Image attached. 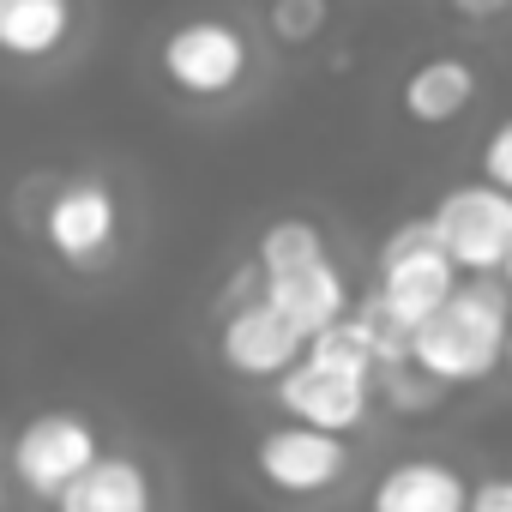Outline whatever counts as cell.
Wrapping results in <instances>:
<instances>
[{
	"instance_id": "6da1fadb",
	"label": "cell",
	"mask_w": 512,
	"mask_h": 512,
	"mask_svg": "<svg viewBox=\"0 0 512 512\" xmlns=\"http://www.w3.org/2000/svg\"><path fill=\"white\" fill-rule=\"evenodd\" d=\"M506 296L488 290V284H470V290H446L410 332V362L440 380V386H464V380H482L500 356H506Z\"/></svg>"
},
{
	"instance_id": "7a4b0ae2",
	"label": "cell",
	"mask_w": 512,
	"mask_h": 512,
	"mask_svg": "<svg viewBox=\"0 0 512 512\" xmlns=\"http://www.w3.org/2000/svg\"><path fill=\"white\" fill-rule=\"evenodd\" d=\"M121 229H127V211H121L115 181L103 175H61L31 211V235L43 247V260L73 278H91L115 260Z\"/></svg>"
},
{
	"instance_id": "3957f363",
	"label": "cell",
	"mask_w": 512,
	"mask_h": 512,
	"mask_svg": "<svg viewBox=\"0 0 512 512\" xmlns=\"http://www.w3.org/2000/svg\"><path fill=\"white\" fill-rule=\"evenodd\" d=\"M157 67H163V79H169L181 97L217 103V97H229V91L247 79L253 49H247L241 25H229V19H217V13H193V19H181V25L163 31Z\"/></svg>"
},
{
	"instance_id": "277c9868",
	"label": "cell",
	"mask_w": 512,
	"mask_h": 512,
	"mask_svg": "<svg viewBox=\"0 0 512 512\" xmlns=\"http://www.w3.org/2000/svg\"><path fill=\"white\" fill-rule=\"evenodd\" d=\"M97 452H103V434L85 410H37V416H25V428L7 446V476L25 494L55 500Z\"/></svg>"
},
{
	"instance_id": "5b68a950",
	"label": "cell",
	"mask_w": 512,
	"mask_h": 512,
	"mask_svg": "<svg viewBox=\"0 0 512 512\" xmlns=\"http://www.w3.org/2000/svg\"><path fill=\"white\" fill-rule=\"evenodd\" d=\"M428 229H434V241L446 247V260L458 272H500L506 247H512V193L494 187V181L452 187L434 205Z\"/></svg>"
},
{
	"instance_id": "8992f818",
	"label": "cell",
	"mask_w": 512,
	"mask_h": 512,
	"mask_svg": "<svg viewBox=\"0 0 512 512\" xmlns=\"http://www.w3.org/2000/svg\"><path fill=\"white\" fill-rule=\"evenodd\" d=\"M458 284V266L446 260V247L434 241V229L428 223H404L392 241H386V253H380V302L398 314V320H422L446 290Z\"/></svg>"
},
{
	"instance_id": "52a82bcc",
	"label": "cell",
	"mask_w": 512,
	"mask_h": 512,
	"mask_svg": "<svg viewBox=\"0 0 512 512\" xmlns=\"http://www.w3.org/2000/svg\"><path fill=\"white\" fill-rule=\"evenodd\" d=\"M253 464H260V476L278 488V494H320L344 476L350 464V446L344 434L332 428H314V422H284L272 428L260 446H253Z\"/></svg>"
},
{
	"instance_id": "ba28073f",
	"label": "cell",
	"mask_w": 512,
	"mask_h": 512,
	"mask_svg": "<svg viewBox=\"0 0 512 512\" xmlns=\"http://www.w3.org/2000/svg\"><path fill=\"white\" fill-rule=\"evenodd\" d=\"M302 344H308V338H302L266 296L235 302V308L223 314V332H217V356H223V368L241 374V380H278V374L302 356Z\"/></svg>"
},
{
	"instance_id": "9c48e42d",
	"label": "cell",
	"mask_w": 512,
	"mask_h": 512,
	"mask_svg": "<svg viewBox=\"0 0 512 512\" xmlns=\"http://www.w3.org/2000/svg\"><path fill=\"white\" fill-rule=\"evenodd\" d=\"M278 404H284L296 422H314V428L350 434V428L368 416V374H350V368H332V362L296 356V362L278 374Z\"/></svg>"
},
{
	"instance_id": "30bf717a",
	"label": "cell",
	"mask_w": 512,
	"mask_h": 512,
	"mask_svg": "<svg viewBox=\"0 0 512 512\" xmlns=\"http://www.w3.org/2000/svg\"><path fill=\"white\" fill-rule=\"evenodd\" d=\"M79 0H0V61L19 73L55 67L79 43Z\"/></svg>"
},
{
	"instance_id": "8fae6325",
	"label": "cell",
	"mask_w": 512,
	"mask_h": 512,
	"mask_svg": "<svg viewBox=\"0 0 512 512\" xmlns=\"http://www.w3.org/2000/svg\"><path fill=\"white\" fill-rule=\"evenodd\" d=\"M260 296H266L302 338H314L320 326H332V320L350 308V290H344V278H338V266H332V253H314V260L260 272Z\"/></svg>"
},
{
	"instance_id": "7c38bea8",
	"label": "cell",
	"mask_w": 512,
	"mask_h": 512,
	"mask_svg": "<svg viewBox=\"0 0 512 512\" xmlns=\"http://www.w3.org/2000/svg\"><path fill=\"white\" fill-rule=\"evenodd\" d=\"M151 500H157V488H151L145 464L133 452H109V446L55 494L61 512H151Z\"/></svg>"
},
{
	"instance_id": "4fadbf2b",
	"label": "cell",
	"mask_w": 512,
	"mask_h": 512,
	"mask_svg": "<svg viewBox=\"0 0 512 512\" xmlns=\"http://www.w3.org/2000/svg\"><path fill=\"white\" fill-rule=\"evenodd\" d=\"M470 506V488L446 470V464H398L392 476L374 482V512H464Z\"/></svg>"
},
{
	"instance_id": "5bb4252c",
	"label": "cell",
	"mask_w": 512,
	"mask_h": 512,
	"mask_svg": "<svg viewBox=\"0 0 512 512\" xmlns=\"http://www.w3.org/2000/svg\"><path fill=\"white\" fill-rule=\"evenodd\" d=\"M476 97V67L458 61V55H434L422 61L410 79H404V109L422 121V127H440V121H458Z\"/></svg>"
},
{
	"instance_id": "9a60e30c",
	"label": "cell",
	"mask_w": 512,
	"mask_h": 512,
	"mask_svg": "<svg viewBox=\"0 0 512 512\" xmlns=\"http://www.w3.org/2000/svg\"><path fill=\"white\" fill-rule=\"evenodd\" d=\"M314 253H326V235H320L308 217H278V223H266L260 247H253V260H260V272H272V266L314 260Z\"/></svg>"
},
{
	"instance_id": "2e32d148",
	"label": "cell",
	"mask_w": 512,
	"mask_h": 512,
	"mask_svg": "<svg viewBox=\"0 0 512 512\" xmlns=\"http://www.w3.org/2000/svg\"><path fill=\"white\" fill-rule=\"evenodd\" d=\"M272 31L284 43H308L314 31H326V0H272Z\"/></svg>"
},
{
	"instance_id": "e0dca14e",
	"label": "cell",
	"mask_w": 512,
	"mask_h": 512,
	"mask_svg": "<svg viewBox=\"0 0 512 512\" xmlns=\"http://www.w3.org/2000/svg\"><path fill=\"white\" fill-rule=\"evenodd\" d=\"M482 181H494V187H506L512 193V115L488 133V145H482Z\"/></svg>"
},
{
	"instance_id": "ac0fdd59",
	"label": "cell",
	"mask_w": 512,
	"mask_h": 512,
	"mask_svg": "<svg viewBox=\"0 0 512 512\" xmlns=\"http://www.w3.org/2000/svg\"><path fill=\"white\" fill-rule=\"evenodd\" d=\"M470 506H476V512H512V476L470 488Z\"/></svg>"
},
{
	"instance_id": "d6986e66",
	"label": "cell",
	"mask_w": 512,
	"mask_h": 512,
	"mask_svg": "<svg viewBox=\"0 0 512 512\" xmlns=\"http://www.w3.org/2000/svg\"><path fill=\"white\" fill-rule=\"evenodd\" d=\"M506 0H458V13H470V19H488V13H500Z\"/></svg>"
},
{
	"instance_id": "ffe728a7",
	"label": "cell",
	"mask_w": 512,
	"mask_h": 512,
	"mask_svg": "<svg viewBox=\"0 0 512 512\" xmlns=\"http://www.w3.org/2000/svg\"><path fill=\"white\" fill-rule=\"evenodd\" d=\"M500 272H506V284H512V247H506V260H500Z\"/></svg>"
},
{
	"instance_id": "44dd1931",
	"label": "cell",
	"mask_w": 512,
	"mask_h": 512,
	"mask_svg": "<svg viewBox=\"0 0 512 512\" xmlns=\"http://www.w3.org/2000/svg\"><path fill=\"white\" fill-rule=\"evenodd\" d=\"M506 356H512V320H506Z\"/></svg>"
},
{
	"instance_id": "7402d4cb",
	"label": "cell",
	"mask_w": 512,
	"mask_h": 512,
	"mask_svg": "<svg viewBox=\"0 0 512 512\" xmlns=\"http://www.w3.org/2000/svg\"><path fill=\"white\" fill-rule=\"evenodd\" d=\"M0 506H7V482H0Z\"/></svg>"
}]
</instances>
